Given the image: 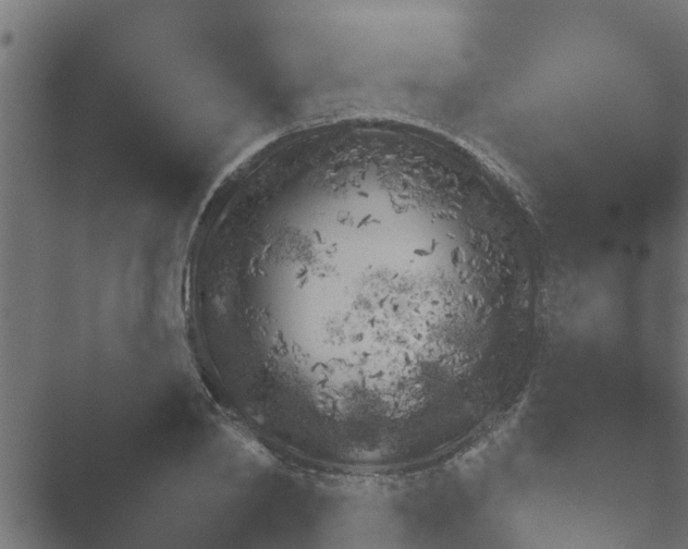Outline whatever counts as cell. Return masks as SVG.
<instances>
[{
  "instance_id": "1",
  "label": "cell",
  "mask_w": 688,
  "mask_h": 549,
  "mask_svg": "<svg viewBox=\"0 0 688 549\" xmlns=\"http://www.w3.org/2000/svg\"><path fill=\"white\" fill-rule=\"evenodd\" d=\"M334 217L284 234L278 306L295 351L346 373L386 376L439 350L440 292L377 283L363 218Z\"/></svg>"
}]
</instances>
